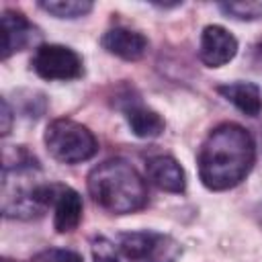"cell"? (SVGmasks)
<instances>
[{
	"label": "cell",
	"mask_w": 262,
	"mask_h": 262,
	"mask_svg": "<svg viewBox=\"0 0 262 262\" xmlns=\"http://www.w3.org/2000/svg\"><path fill=\"white\" fill-rule=\"evenodd\" d=\"M256 147L252 135L235 123L217 125L201 145L199 176L211 190H227L239 184L252 170Z\"/></svg>",
	"instance_id": "cell-1"
},
{
	"label": "cell",
	"mask_w": 262,
	"mask_h": 262,
	"mask_svg": "<svg viewBox=\"0 0 262 262\" xmlns=\"http://www.w3.org/2000/svg\"><path fill=\"white\" fill-rule=\"evenodd\" d=\"M86 184L92 201L108 213H135L147 205L145 180L129 162L121 158L106 160L92 168Z\"/></svg>",
	"instance_id": "cell-2"
},
{
	"label": "cell",
	"mask_w": 262,
	"mask_h": 262,
	"mask_svg": "<svg viewBox=\"0 0 262 262\" xmlns=\"http://www.w3.org/2000/svg\"><path fill=\"white\" fill-rule=\"evenodd\" d=\"M14 160L6 156L2 174V213L10 219H33L43 213L37 199L41 168L39 162L23 147L14 149Z\"/></svg>",
	"instance_id": "cell-3"
},
{
	"label": "cell",
	"mask_w": 262,
	"mask_h": 262,
	"mask_svg": "<svg viewBox=\"0 0 262 262\" xmlns=\"http://www.w3.org/2000/svg\"><path fill=\"white\" fill-rule=\"evenodd\" d=\"M47 151L61 164H80L96 156L98 141L88 127L72 119H55L45 131Z\"/></svg>",
	"instance_id": "cell-4"
},
{
	"label": "cell",
	"mask_w": 262,
	"mask_h": 262,
	"mask_svg": "<svg viewBox=\"0 0 262 262\" xmlns=\"http://www.w3.org/2000/svg\"><path fill=\"white\" fill-rule=\"evenodd\" d=\"M119 250L129 262H176L182 254L180 244L158 231H127L119 235Z\"/></svg>",
	"instance_id": "cell-5"
},
{
	"label": "cell",
	"mask_w": 262,
	"mask_h": 262,
	"mask_svg": "<svg viewBox=\"0 0 262 262\" xmlns=\"http://www.w3.org/2000/svg\"><path fill=\"white\" fill-rule=\"evenodd\" d=\"M31 66L37 76L45 80H76L84 74L82 57L74 49L57 43L39 45L31 59Z\"/></svg>",
	"instance_id": "cell-6"
},
{
	"label": "cell",
	"mask_w": 262,
	"mask_h": 262,
	"mask_svg": "<svg viewBox=\"0 0 262 262\" xmlns=\"http://www.w3.org/2000/svg\"><path fill=\"white\" fill-rule=\"evenodd\" d=\"M237 53V41L235 37L219 27V25H209L201 33V47H199V57L205 66L209 68H219L227 61H231Z\"/></svg>",
	"instance_id": "cell-7"
},
{
	"label": "cell",
	"mask_w": 262,
	"mask_h": 262,
	"mask_svg": "<svg viewBox=\"0 0 262 262\" xmlns=\"http://www.w3.org/2000/svg\"><path fill=\"white\" fill-rule=\"evenodd\" d=\"M2 35H4L2 59H8L12 53L37 43L41 37L39 29L23 12H16V10L2 12Z\"/></svg>",
	"instance_id": "cell-8"
},
{
	"label": "cell",
	"mask_w": 262,
	"mask_h": 262,
	"mask_svg": "<svg viewBox=\"0 0 262 262\" xmlns=\"http://www.w3.org/2000/svg\"><path fill=\"white\" fill-rule=\"evenodd\" d=\"M100 45L108 53H113V55H117L121 59H127V61H137L147 51V39L141 33L131 31V29H125V27L108 29L102 35Z\"/></svg>",
	"instance_id": "cell-9"
},
{
	"label": "cell",
	"mask_w": 262,
	"mask_h": 262,
	"mask_svg": "<svg viewBox=\"0 0 262 262\" xmlns=\"http://www.w3.org/2000/svg\"><path fill=\"white\" fill-rule=\"evenodd\" d=\"M145 174L151 184L166 192H184L186 176L182 166L172 156H154L145 164Z\"/></svg>",
	"instance_id": "cell-10"
},
{
	"label": "cell",
	"mask_w": 262,
	"mask_h": 262,
	"mask_svg": "<svg viewBox=\"0 0 262 262\" xmlns=\"http://www.w3.org/2000/svg\"><path fill=\"white\" fill-rule=\"evenodd\" d=\"M53 209H55L53 227L59 233H70L80 225V221H82V196L74 188L59 184L57 194L53 199Z\"/></svg>",
	"instance_id": "cell-11"
},
{
	"label": "cell",
	"mask_w": 262,
	"mask_h": 262,
	"mask_svg": "<svg viewBox=\"0 0 262 262\" xmlns=\"http://www.w3.org/2000/svg\"><path fill=\"white\" fill-rule=\"evenodd\" d=\"M217 92L227 98L231 104H235L244 115L258 117L262 111V92L252 82H231L217 86Z\"/></svg>",
	"instance_id": "cell-12"
},
{
	"label": "cell",
	"mask_w": 262,
	"mask_h": 262,
	"mask_svg": "<svg viewBox=\"0 0 262 262\" xmlns=\"http://www.w3.org/2000/svg\"><path fill=\"white\" fill-rule=\"evenodd\" d=\"M125 119H127L131 131L141 139H154V137L162 135V131L166 127L164 119L156 111H151L139 102H131L125 106Z\"/></svg>",
	"instance_id": "cell-13"
},
{
	"label": "cell",
	"mask_w": 262,
	"mask_h": 262,
	"mask_svg": "<svg viewBox=\"0 0 262 262\" xmlns=\"http://www.w3.org/2000/svg\"><path fill=\"white\" fill-rule=\"evenodd\" d=\"M39 6L57 18H78L92 10V2L88 0H53V2H41Z\"/></svg>",
	"instance_id": "cell-14"
},
{
	"label": "cell",
	"mask_w": 262,
	"mask_h": 262,
	"mask_svg": "<svg viewBox=\"0 0 262 262\" xmlns=\"http://www.w3.org/2000/svg\"><path fill=\"white\" fill-rule=\"evenodd\" d=\"M219 8L225 14H231L233 18L239 20H254L262 16V2H229V4H219Z\"/></svg>",
	"instance_id": "cell-15"
},
{
	"label": "cell",
	"mask_w": 262,
	"mask_h": 262,
	"mask_svg": "<svg viewBox=\"0 0 262 262\" xmlns=\"http://www.w3.org/2000/svg\"><path fill=\"white\" fill-rule=\"evenodd\" d=\"M31 262H84L78 252L63 250V248H47L33 256Z\"/></svg>",
	"instance_id": "cell-16"
},
{
	"label": "cell",
	"mask_w": 262,
	"mask_h": 262,
	"mask_svg": "<svg viewBox=\"0 0 262 262\" xmlns=\"http://www.w3.org/2000/svg\"><path fill=\"white\" fill-rule=\"evenodd\" d=\"M92 258H94V262H119L117 256H115L113 246L104 237L94 239V244H92Z\"/></svg>",
	"instance_id": "cell-17"
},
{
	"label": "cell",
	"mask_w": 262,
	"mask_h": 262,
	"mask_svg": "<svg viewBox=\"0 0 262 262\" xmlns=\"http://www.w3.org/2000/svg\"><path fill=\"white\" fill-rule=\"evenodd\" d=\"M10 123H12V111L8 106V100L2 98V135L10 133Z\"/></svg>",
	"instance_id": "cell-18"
},
{
	"label": "cell",
	"mask_w": 262,
	"mask_h": 262,
	"mask_svg": "<svg viewBox=\"0 0 262 262\" xmlns=\"http://www.w3.org/2000/svg\"><path fill=\"white\" fill-rule=\"evenodd\" d=\"M254 53L258 55V61H262V41H258V43L254 45Z\"/></svg>",
	"instance_id": "cell-19"
},
{
	"label": "cell",
	"mask_w": 262,
	"mask_h": 262,
	"mask_svg": "<svg viewBox=\"0 0 262 262\" xmlns=\"http://www.w3.org/2000/svg\"><path fill=\"white\" fill-rule=\"evenodd\" d=\"M2 262H12V260H8V258H4V260H2Z\"/></svg>",
	"instance_id": "cell-20"
}]
</instances>
